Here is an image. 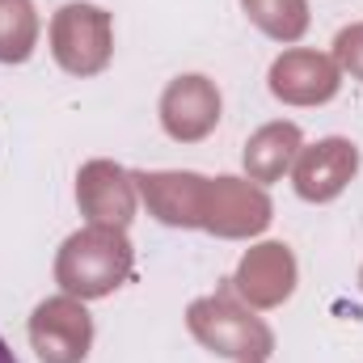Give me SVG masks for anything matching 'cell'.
Instances as JSON below:
<instances>
[{"instance_id":"cell-1","label":"cell","mask_w":363,"mask_h":363,"mask_svg":"<svg viewBox=\"0 0 363 363\" xmlns=\"http://www.w3.org/2000/svg\"><path fill=\"white\" fill-rule=\"evenodd\" d=\"M127 271H131V245L123 241V233L106 224L77 233L60 254V283L72 296H106L127 279Z\"/></svg>"},{"instance_id":"cell-2","label":"cell","mask_w":363,"mask_h":363,"mask_svg":"<svg viewBox=\"0 0 363 363\" xmlns=\"http://www.w3.org/2000/svg\"><path fill=\"white\" fill-rule=\"evenodd\" d=\"M51 38H55V60L77 77H89L110 60V17L93 4L60 9Z\"/></svg>"},{"instance_id":"cell-3","label":"cell","mask_w":363,"mask_h":363,"mask_svg":"<svg viewBox=\"0 0 363 363\" xmlns=\"http://www.w3.org/2000/svg\"><path fill=\"white\" fill-rule=\"evenodd\" d=\"M30 338L43 363H81L89 355V313L72 300H47L38 304L34 321H30Z\"/></svg>"},{"instance_id":"cell-4","label":"cell","mask_w":363,"mask_h":363,"mask_svg":"<svg viewBox=\"0 0 363 363\" xmlns=\"http://www.w3.org/2000/svg\"><path fill=\"white\" fill-rule=\"evenodd\" d=\"M190 325H194V334L211 347V351H220V355H241V359H262L267 351H271V334L254 321V317H245V313H237L233 304H224V300H203V304H194L190 308Z\"/></svg>"},{"instance_id":"cell-5","label":"cell","mask_w":363,"mask_h":363,"mask_svg":"<svg viewBox=\"0 0 363 363\" xmlns=\"http://www.w3.org/2000/svg\"><path fill=\"white\" fill-rule=\"evenodd\" d=\"M355 165H359L355 144H347V140H321L317 148H308L300 157V165H296V190L304 199H317V203L334 199L351 182Z\"/></svg>"},{"instance_id":"cell-6","label":"cell","mask_w":363,"mask_h":363,"mask_svg":"<svg viewBox=\"0 0 363 363\" xmlns=\"http://www.w3.org/2000/svg\"><path fill=\"white\" fill-rule=\"evenodd\" d=\"M161 110H165L169 135H178V140H199V135H207V131L216 127V118H220V93L211 89L203 77H182V81L169 85Z\"/></svg>"},{"instance_id":"cell-7","label":"cell","mask_w":363,"mask_h":363,"mask_svg":"<svg viewBox=\"0 0 363 363\" xmlns=\"http://www.w3.org/2000/svg\"><path fill=\"white\" fill-rule=\"evenodd\" d=\"M271 89L287 101H325L338 89V77L330 68V60L308 55V51H291L274 64L271 72Z\"/></svg>"},{"instance_id":"cell-8","label":"cell","mask_w":363,"mask_h":363,"mask_svg":"<svg viewBox=\"0 0 363 363\" xmlns=\"http://www.w3.org/2000/svg\"><path fill=\"white\" fill-rule=\"evenodd\" d=\"M241 291L258 304H274L291 291V258L283 245H262L241 262Z\"/></svg>"},{"instance_id":"cell-9","label":"cell","mask_w":363,"mask_h":363,"mask_svg":"<svg viewBox=\"0 0 363 363\" xmlns=\"http://www.w3.org/2000/svg\"><path fill=\"white\" fill-rule=\"evenodd\" d=\"M34 9L30 0H0V60H26L34 47Z\"/></svg>"},{"instance_id":"cell-10","label":"cell","mask_w":363,"mask_h":363,"mask_svg":"<svg viewBox=\"0 0 363 363\" xmlns=\"http://www.w3.org/2000/svg\"><path fill=\"white\" fill-rule=\"evenodd\" d=\"M291 148H296V127H267V131L250 144L245 165H250L262 182H271V178H279V174L287 169Z\"/></svg>"},{"instance_id":"cell-11","label":"cell","mask_w":363,"mask_h":363,"mask_svg":"<svg viewBox=\"0 0 363 363\" xmlns=\"http://www.w3.org/2000/svg\"><path fill=\"white\" fill-rule=\"evenodd\" d=\"M245 9L274 38H296L304 30V21H308L304 17V0H245Z\"/></svg>"},{"instance_id":"cell-12","label":"cell","mask_w":363,"mask_h":363,"mask_svg":"<svg viewBox=\"0 0 363 363\" xmlns=\"http://www.w3.org/2000/svg\"><path fill=\"white\" fill-rule=\"evenodd\" d=\"M338 60H342V64H347V68L363 81V26L338 34Z\"/></svg>"},{"instance_id":"cell-13","label":"cell","mask_w":363,"mask_h":363,"mask_svg":"<svg viewBox=\"0 0 363 363\" xmlns=\"http://www.w3.org/2000/svg\"><path fill=\"white\" fill-rule=\"evenodd\" d=\"M0 363H17V355L9 351V342H4V338H0Z\"/></svg>"}]
</instances>
